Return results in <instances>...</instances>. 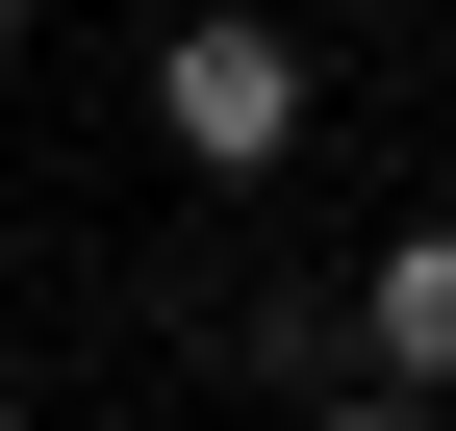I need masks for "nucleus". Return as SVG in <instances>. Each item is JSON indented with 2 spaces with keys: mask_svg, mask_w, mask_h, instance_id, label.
Segmentation results:
<instances>
[{
  "mask_svg": "<svg viewBox=\"0 0 456 431\" xmlns=\"http://www.w3.org/2000/svg\"><path fill=\"white\" fill-rule=\"evenodd\" d=\"M152 127H178L203 178H279V152H305V51L228 0V26H178V51H152Z\"/></svg>",
  "mask_w": 456,
  "mask_h": 431,
  "instance_id": "1",
  "label": "nucleus"
},
{
  "mask_svg": "<svg viewBox=\"0 0 456 431\" xmlns=\"http://www.w3.org/2000/svg\"><path fill=\"white\" fill-rule=\"evenodd\" d=\"M355 355H380V381H456V229H406L355 280Z\"/></svg>",
  "mask_w": 456,
  "mask_h": 431,
  "instance_id": "2",
  "label": "nucleus"
},
{
  "mask_svg": "<svg viewBox=\"0 0 456 431\" xmlns=\"http://www.w3.org/2000/svg\"><path fill=\"white\" fill-rule=\"evenodd\" d=\"M305 431H431V381H380V406H305Z\"/></svg>",
  "mask_w": 456,
  "mask_h": 431,
  "instance_id": "3",
  "label": "nucleus"
},
{
  "mask_svg": "<svg viewBox=\"0 0 456 431\" xmlns=\"http://www.w3.org/2000/svg\"><path fill=\"white\" fill-rule=\"evenodd\" d=\"M0 26H26V0H0Z\"/></svg>",
  "mask_w": 456,
  "mask_h": 431,
  "instance_id": "4",
  "label": "nucleus"
},
{
  "mask_svg": "<svg viewBox=\"0 0 456 431\" xmlns=\"http://www.w3.org/2000/svg\"><path fill=\"white\" fill-rule=\"evenodd\" d=\"M0 431H26V406H0Z\"/></svg>",
  "mask_w": 456,
  "mask_h": 431,
  "instance_id": "5",
  "label": "nucleus"
}]
</instances>
